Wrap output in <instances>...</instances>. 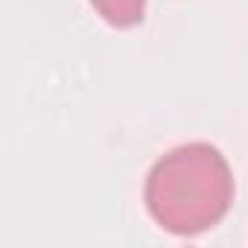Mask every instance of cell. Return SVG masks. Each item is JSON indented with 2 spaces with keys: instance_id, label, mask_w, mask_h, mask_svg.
Listing matches in <instances>:
<instances>
[{
  "instance_id": "obj_2",
  "label": "cell",
  "mask_w": 248,
  "mask_h": 248,
  "mask_svg": "<svg viewBox=\"0 0 248 248\" xmlns=\"http://www.w3.org/2000/svg\"><path fill=\"white\" fill-rule=\"evenodd\" d=\"M88 3L96 9V15L105 24L117 30L138 27L146 15V0H88Z\"/></svg>"
},
{
  "instance_id": "obj_1",
  "label": "cell",
  "mask_w": 248,
  "mask_h": 248,
  "mask_svg": "<svg viewBox=\"0 0 248 248\" xmlns=\"http://www.w3.org/2000/svg\"><path fill=\"white\" fill-rule=\"evenodd\" d=\"M146 210L175 236L216 228L233 202V172L210 143H184L158 158L146 175Z\"/></svg>"
}]
</instances>
